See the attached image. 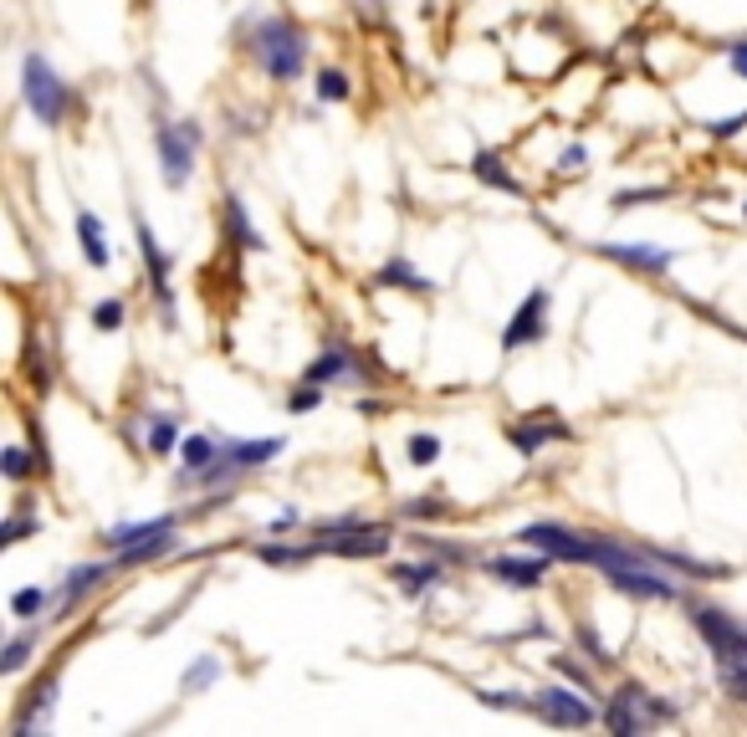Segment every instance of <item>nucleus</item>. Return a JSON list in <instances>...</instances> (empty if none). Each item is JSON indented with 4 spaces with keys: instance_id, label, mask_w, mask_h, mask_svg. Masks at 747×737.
<instances>
[{
    "instance_id": "nucleus-9",
    "label": "nucleus",
    "mask_w": 747,
    "mask_h": 737,
    "mask_svg": "<svg viewBox=\"0 0 747 737\" xmlns=\"http://www.w3.org/2000/svg\"><path fill=\"white\" fill-rule=\"evenodd\" d=\"M594 251L609 256V262H620V267H630V272H645V277H666L671 262L681 256L671 246H650V241H599Z\"/></svg>"
},
{
    "instance_id": "nucleus-39",
    "label": "nucleus",
    "mask_w": 747,
    "mask_h": 737,
    "mask_svg": "<svg viewBox=\"0 0 747 737\" xmlns=\"http://www.w3.org/2000/svg\"><path fill=\"white\" fill-rule=\"evenodd\" d=\"M727 62H732L737 77H747V41H732V47H727Z\"/></svg>"
},
{
    "instance_id": "nucleus-7",
    "label": "nucleus",
    "mask_w": 747,
    "mask_h": 737,
    "mask_svg": "<svg viewBox=\"0 0 747 737\" xmlns=\"http://www.w3.org/2000/svg\"><path fill=\"white\" fill-rule=\"evenodd\" d=\"M527 717H538V722H553V727H594L604 722V712L589 702V691H563V686H548V691H533L527 697Z\"/></svg>"
},
{
    "instance_id": "nucleus-34",
    "label": "nucleus",
    "mask_w": 747,
    "mask_h": 737,
    "mask_svg": "<svg viewBox=\"0 0 747 737\" xmlns=\"http://www.w3.org/2000/svg\"><path fill=\"white\" fill-rule=\"evenodd\" d=\"M553 666H558V676H563V681H574L579 691H589V697H594V676H589V671H584L579 661H568V656H553Z\"/></svg>"
},
{
    "instance_id": "nucleus-29",
    "label": "nucleus",
    "mask_w": 747,
    "mask_h": 737,
    "mask_svg": "<svg viewBox=\"0 0 747 737\" xmlns=\"http://www.w3.org/2000/svg\"><path fill=\"white\" fill-rule=\"evenodd\" d=\"M41 456L36 451H26V446H6V456H0V471L11 476V482H26L31 476V466H36Z\"/></svg>"
},
{
    "instance_id": "nucleus-18",
    "label": "nucleus",
    "mask_w": 747,
    "mask_h": 737,
    "mask_svg": "<svg viewBox=\"0 0 747 737\" xmlns=\"http://www.w3.org/2000/svg\"><path fill=\"white\" fill-rule=\"evenodd\" d=\"M471 175H476L481 185L502 190V195H522V180H517V175H507L502 154H492V149H476V159H471Z\"/></svg>"
},
{
    "instance_id": "nucleus-40",
    "label": "nucleus",
    "mask_w": 747,
    "mask_h": 737,
    "mask_svg": "<svg viewBox=\"0 0 747 737\" xmlns=\"http://www.w3.org/2000/svg\"><path fill=\"white\" fill-rule=\"evenodd\" d=\"M584 144H574V149H563V159H558V169H563V175H568V169H584Z\"/></svg>"
},
{
    "instance_id": "nucleus-6",
    "label": "nucleus",
    "mask_w": 747,
    "mask_h": 737,
    "mask_svg": "<svg viewBox=\"0 0 747 737\" xmlns=\"http://www.w3.org/2000/svg\"><path fill=\"white\" fill-rule=\"evenodd\" d=\"M277 456H282V441H277V436H261V441H231V446H221V456H215L205 471H195L190 482L221 487V482H231V476L256 471V466H267V461H277Z\"/></svg>"
},
{
    "instance_id": "nucleus-42",
    "label": "nucleus",
    "mask_w": 747,
    "mask_h": 737,
    "mask_svg": "<svg viewBox=\"0 0 747 737\" xmlns=\"http://www.w3.org/2000/svg\"><path fill=\"white\" fill-rule=\"evenodd\" d=\"M359 11H364V16H374V21H379V16H384V0H359Z\"/></svg>"
},
{
    "instance_id": "nucleus-1",
    "label": "nucleus",
    "mask_w": 747,
    "mask_h": 737,
    "mask_svg": "<svg viewBox=\"0 0 747 737\" xmlns=\"http://www.w3.org/2000/svg\"><path fill=\"white\" fill-rule=\"evenodd\" d=\"M691 625L707 640L712 661H717V681L732 702H747V625L717 604H691Z\"/></svg>"
},
{
    "instance_id": "nucleus-17",
    "label": "nucleus",
    "mask_w": 747,
    "mask_h": 737,
    "mask_svg": "<svg viewBox=\"0 0 747 737\" xmlns=\"http://www.w3.org/2000/svg\"><path fill=\"white\" fill-rule=\"evenodd\" d=\"M77 241H82V256H87V267H108L113 256H108V236H103V221L93 210H77Z\"/></svg>"
},
{
    "instance_id": "nucleus-38",
    "label": "nucleus",
    "mask_w": 747,
    "mask_h": 737,
    "mask_svg": "<svg viewBox=\"0 0 747 737\" xmlns=\"http://www.w3.org/2000/svg\"><path fill=\"white\" fill-rule=\"evenodd\" d=\"M31 528H36V523H31V517H26V512H16V517H11V523H6V533H0V543H6V548H11V543H21V538H26Z\"/></svg>"
},
{
    "instance_id": "nucleus-23",
    "label": "nucleus",
    "mask_w": 747,
    "mask_h": 737,
    "mask_svg": "<svg viewBox=\"0 0 747 737\" xmlns=\"http://www.w3.org/2000/svg\"><path fill=\"white\" fill-rule=\"evenodd\" d=\"M174 548V528H164V533H154V538H144V543H134V548H123L113 563L118 569H134V563H154L159 553H169Z\"/></svg>"
},
{
    "instance_id": "nucleus-37",
    "label": "nucleus",
    "mask_w": 747,
    "mask_h": 737,
    "mask_svg": "<svg viewBox=\"0 0 747 737\" xmlns=\"http://www.w3.org/2000/svg\"><path fill=\"white\" fill-rule=\"evenodd\" d=\"M671 190L666 185H645V190H625V195H614V210H630V205H640V200H666Z\"/></svg>"
},
{
    "instance_id": "nucleus-22",
    "label": "nucleus",
    "mask_w": 747,
    "mask_h": 737,
    "mask_svg": "<svg viewBox=\"0 0 747 737\" xmlns=\"http://www.w3.org/2000/svg\"><path fill=\"white\" fill-rule=\"evenodd\" d=\"M318 543H256V558L272 563V569H302L307 558H318Z\"/></svg>"
},
{
    "instance_id": "nucleus-43",
    "label": "nucleus",
    "mask_w": 747,
    "mask_h": 737,
    "mask_svg": "<svg viewBox=\"0 0 747 737\" xmlns=\"http://www.w3.org/2000/svg\"><path fill=\"white\" fill-rule=\"evenodd\" d=\"M742 215H747V205H742Z\"/></svg>"
},
{
    "instance_id": "nucleus-16",
    "label": "nucleus",
    "mask_w": 747,
    "mask_h": 737,
    "mask_svg": "<svg viewBox=\"0 0 747 737\" xmlns=\"http://www.w3.org/2000/svg\"><path fill=\"white\" fill-rule=\"evenodd\" d=\"M226 241L236 246V251H261L267 241H261V231L251 226V215H246V205H241V195H226Z\"/></svg>"
},
{
    "instance_id": "nucleus-20",
    "label": "nucleus",
    "mask_w": 747,
    "mask_h": 737,
    "mask_svg": "<svg viewBox=\"0 0 747 737\" xmlns=\"http://www.w3.org/2000/svg\"><path fill=\"white\" fill-rule=\"evenodd\" d=\"M374 287H394V292H435L430 277H420L405 256H389V262L374 272Z\"/></svg>"
},
{
    "instance_id": "nucleus-13",
    "label": "nucleus",
    "mask_w": 747,
    "mask_h": 737,
    "mask_svg": "<svg viewBox=\"0 0 747 737\" xmlns=\"http://www.w3.org/2000/svg\"><path fill=\"white\" fill-rule=\"evenodd\" d=\"M507 441H512V451H517V456H538L548 441H574V425L553 420L548 410H533L527 420L507 425Z\"/></svg>"
},
{
    "instance_id": "nucleus-32",
    "label": "nucleus",
    "mask_w": 747,
    "mask_h": 737,
    "mask_svg": "<svg viewBox=\"0 0 747 737\" xmlns=\"http://www.w3.org/2000/svg\"><path fill=\"white\" fill-rule=\"evenodd\" d=\"M318 98H323V103H343V98H348V77L323 67V72H318Z\"/></svg>"
},
{
    "instance_id": "nucleus-33",
    "label": "nucleus",
    "mask_w": 747,
    "mask_h": 737,
    "mask_svg": "<svg viewBox=\"0 0 747 737\" xmlns=\"http://www.w3.org/2000/svg\"><path fill=\"white\" fill-rule=\"evenodd\" d=\"M318 405H323V384H307V379H302L297 395L287 400V410H292V415H307V410H318Z\"/></svg>"
},
{
    "instance_id": "nucleus-41",
    "label": "nucleus",
    "mask_w": 747,
    "mask_h": 737,
    "mask_svg": "<svg viewBox=\"0 0 747 737\" xmlns=\"http://www.w3.org/2000/svg\"><path fill=\"white\" fill-rule=\"evenodd\" d=\"M292 528H297V512H292V507H287V512H282V517H277V523H272V528H267V533H277V538H287V533H292Z\"/></svg>"
},
{
    "instance_id": "nucleus-24",
    "label": "nucleus",
    "mask_w": 747,
    "mask_h": 737,
    "mask_svg": "<svg viewBox=\"0 0 747 737\" xmlns=\"http://www.w3.org/2000/svg\"><path fill=\"white\" fill-rule=\"evenodd\" d=\"M180 456H185V482H190L195 471H205L215 456H221V441H215V436H190V441L180 446Z\"/></svg>"
},
{
    "instance_id": "nucleus-19",
    "label": "nucleus",
    "mask_w": 747,
    "mask_h": 737,
    "mask_svg": "<svg viewBox=\"0 0 747 737\" xmlns=\"http://www.w3.org/2000/svg\"><path fill=\"white\" fill-rule=\"evenodd\" d=\"M394 584H400L410 599H420L425 589H435V584H446V563H400V569L389 574Z\"/></svg>"
},
{
    "instance_id": "nucleus-2",
    "label": "nucleus",
    "mask_w": 747,
    "mask_h": 737,
    "mask_svg": "<svg viewBox=\"0 0 747 737\" xmlns=\"http://www.w3.org/2000/svg\"><path fill=\"white\" fill-rule=\"evenodd\" d=\"M251 52H256L261 67H267L272 82H297L302 67H307V36H302L297 21H287V16H267V21L251 31Z\"/></svg>"
},
{
    "instance_id": "nucleus-21",
    "label": "nucleus",
    "mask_w": 747,
    "mask_h": 737,
    "mask_svg": "<svg viewBox=\"0 0 747 737\" xmlns=\"http://www.w3.org/2000/svg\"><path fill=\"white\" fill-rule=\"evenodd\" d=\"M180 517H149V523H118V528H108L103 533V543L113 548V553H123V548H134V543H144V538H154V533H164V528H174Z\"/></svg>"
},
{
    "instance_id": "nucleus-11",
    "label": "nucleus",
    "mask_w": 747,
    "mask_h": 737,
    "mask_svg": "<svg viewBox=\"0 0 747 737\" xmlns=\"http://www.w3.org/2000/svg\"><path fill=\"white\" fill-rule=\"evenodd\" d=\"M302 379L307 384H323V389H333V384H364L369 374H364V359L348 349V343H328V349L302 369Z\"/></svg>"
},
{
    "instance_id": "nucleus-36",
    "label": "nucleus",
    "mask_w": 747,
    "mask_h": 737,
    "mask_svg": "<svg viewBox=\"0 0 747 737\" xmlns=\"http://www.w3.org/2000/svg\"><path fill=\"white\" fill-rule=\"evenodd\" d=\"M742 128H747V108H742V113H727V118H712L707 134H712V139H732V134H742Z\"/></svg>"
},
{
    "instance_id": "nucleus-25",
    "label": "nucleus",
    "mask_w": 747,
    "mask_h": 737,
    "mask_svg": "<svg viewBox=\"0 0 747 737\" xmlns=\"http://www.w3.org/2000/svg\"><path fill=\"white\" fill-rule=\"evenodd\" d=\"M174 451H180V436H174V420L169 415H154L149 420V456H174Z\"/></svg>"
},
{
    "instance_id": "nucleus-27",
    "label": "nucleus",
    "mask_w": 747,
    "mask_h": 737,
    "mask_svg": "<svg viewBox=\"0 0 747 737\" xmlns=\"http://www.w3.org/2000/svg\"><path fill=\"white\" fill-rule=\"evenodd\" d=\"M215 681H221V661H215V656H200V661L185 671L180 691H185V697H195V691H205V686H215Z\"/></svg>"
},
{
    "instance_id": "nucleus-8",
    "label": "nucleus",
    "mask_w": 747,
    "mask_h": 737,
    "mask_svg": "<svg viewBox=\"0 0 747 737\" xmlns=\"http://www.w3.org/2000/svg\"><path fill=\"white\" fill-rule=\"evenodd\" d=\"M134 236H139V256H144V272H149V292L159 302V313H164V328L180 323V313H174V287H169V256L154 236V226L144 221V215H134Z\"/></svg>"
},
{
    "instance_id": "nucleus-14",
    "label": "nucleus",
    "mask_w": 747,
    "mask_h": 737,
    "mask_svg": "<svg viewBox=\"0 0 747 737\" xmlns=\"http://www.w3.org/2000/svg\"><path fill=\"white\" fill-rule=\"evenodd\" d=\"M548 563H553V553H538V558H492L487 574L502 579L507 589H538L543 574H548Z\"/></svg>"
},
{
    "instance_id": "nucleus-12",
    "label": "nucleus",
    "mask_w": 747,
    "mask_h": 737,
    "mask_svg": "<svg viewBox=\"0 0 747 737\" xmlns=\"http://www.w3.org/2000/svg\"><path fill=\"white\" fill-rule=\"evenodd\" d=\"M313 543L323 553H338V558H379V553H389L394 533H389V523H354L338 538H313Z\"/></svg>"
},
{
    "instance_id": "nucleus-26",
    "label": "nucleus",
    "mask_w": 747,
    "mask_h": 737,
    "mask_svg": "<svg viewBox=\"0 0 747 737\" xmlns=\"http://www.w3.org/2000/svg\"><path fill=\"white\" fill-rule=\"evenodd\" d=\"M52 604V589H41V584H31V589H16V599H11V615L16 620H36L41 610Z\"/></svg>"
},
{
    "instance_id": "nucleus-5",
    "label": "nucleus",
    "mask_w": 747,
    "mask_h": 737,
    "mask_svg": "<svg viewBox=\"0 0 747 737\" xmlns=\"http://www.w3.org/2000/svg\"><path fill=\"white\" fill-rule=\"evenodd\" d=\"M154 149H159V175L169 190H180L195 169V154H200V123L190 118H159L154 123Z\"/></svg>"
},
{
    "instance_id": "nucleus-10",
    "label": "nucleus",
    "mask_w": 747,
    "mask_h": 737,
    "mask_svg": "<svg viewBox=\"0 0 747 737\" xmlns=\"http://www.w3.org/2000/svg\"><path fill=\"white\" fill-rule=\"evenodd\" d=\"M548 287H533L522 297V308L512 313V323H507V333H502V349L507 354H517V349H527V343H538L543 333H548Z\"/></svg>"
},
{
    "instance_id": "nucleus-15",
    "label": "nucleus",
    "mask_w": 747,
    "mask_h": 737,
    "mask_svg": "<svg viewBox=\"0 0 747 737\" xmlns=\"http://www.w3.org/2000/svg\"><path fill=\"white\" fill-rule=\"evenodd\" d=\"M113 569H118V563H82V569H72V574L62 579V615H72V610H77V599H82V594H93V589H98Z\"/></svg>"
},
{
    "instance_id": "nucleus-30",
    "label": "nucleus",
    "mask_w": 747,
    "mask_h": 737,
    "mask_svg": "<svg viewBox=\"0 0 747 737\" xmlns=\"http://www.w3.org/2000/svg\"><path fill=\"white\" fill-rule=\"evenodd\" d=\"M31 650H36V635L26 630V635H16L6 650H0V671H6V676H16L21 666H26V656H31Z\"/></svg>"
},
{
    "instance_id": "nucleus-35",
    "label": "nucleus",
    "mask_w": 747,
    "mask_h": 737,
    "mask_svg": "<svg viewBox=\"0 0 747 737\" xmlns=\"http://www.w3.org/2000/svg\"><path fill=\"white\" fill-rule=\"evenodd\" d=\"M446 512H451L446 497H415V502H405V517H446Z\"/></svg>"
},
{
    "instance_id": "nucleus-28",
    "label": "nucleus",
    "mask_w": 747,
    "mask_h": 737,
    "mask_svg": "<svg viewBox=\"0 0 747 737\" xmlns=\"http://www.w3.org/2000/svg\"><path fill=\"white\" fill-rule=\"evenodd\" d=\"M123 318H128V302H123V297H103L98 308H93V328H98V333H118Z\"/></svg>"
},
{
    "instance_id": "nucleus-4",
    "label": "nucleus",
    "mask_w": 747,
    "mask_h": 737,
    "mask_svg": "<svg viewBox=\"0 0 747 737\" xmlns=\"http://www.w3.org/2000/svg\"><path fill=\"white\" fill-rule=\"evenodd\" d=\"M661 722H676V707L661 702V697H650L645 686H620V691H609L604 727H609L614 737H635V732H650V727H661Z\"/></svg>"
},
{
    "instance_id": "nucleus-31",
    "label": "nucleus",
    "mask_w": 747,
    "mask_h": 737,
    "mask_svg": "<svg viewBox=\"0 0 747 737\" xmlns=\"http://www.w3.org/2000/svg\"><path fill=\"white\" fill-rule=\"evenodd\" d=\"M405 456H410V466H430L435 456H441V441L430 436V430H420V436H410V446H405Z\"/></svg>"
},
{
    "instance_id": "nucleus-3",
    "label": "nucleus",
    "mask_w": 747,
    "mask_h": 737,
    "mask_svg": "<svg viewBox=\"0 0 747 737\" xmlns=\"http://www.w3.org/2000/svg\"><path fill=\"white\" fill-rule=\"evenodd\" d=\"M21 93H26V108L36 113V123H41V128H62L67 108L77 103V98H72V88H67V82L52 72V62H47V57H36V52L21 62Z\"/></svg>"
}]
</instances>
